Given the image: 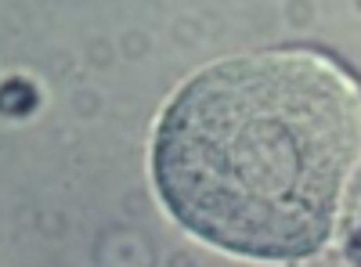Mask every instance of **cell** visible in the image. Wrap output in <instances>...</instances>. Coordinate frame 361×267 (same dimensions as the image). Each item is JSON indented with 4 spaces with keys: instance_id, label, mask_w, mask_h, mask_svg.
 Instances as JSON below:
<instances>
[{
    "instance_id": "cell-1",
    "label": "cell",
    "mask_w": 361,
    "mask_h": 267,
    "mask_svg": "<svg viewBox=\"0 0 361 267\" xmlns=\"http://www.w3.org/2000/svg\"><path fill=\"white\" fill-rule=\"evenodd\" d=\"M361 173V94L325 58L250 54L199 73L156 134L173 217L221 249H322Z\"/></svg>"
},
{
    "instance_id": "cell-2",
    "label": "cell",
    "mask_w": 361,
    "mask_h": 267,
    "mask_svg": "<svg viewBox=\"0 0 361 267\" xmlns=\"http://www.w3.org/2000/svg\"><path fill=\"white\" fill-rule=\"evenodd\" d=\"M350 256H354V263L361 267V228H357V235H354V246H350Z\"/></svg>"
}]
</instances>
